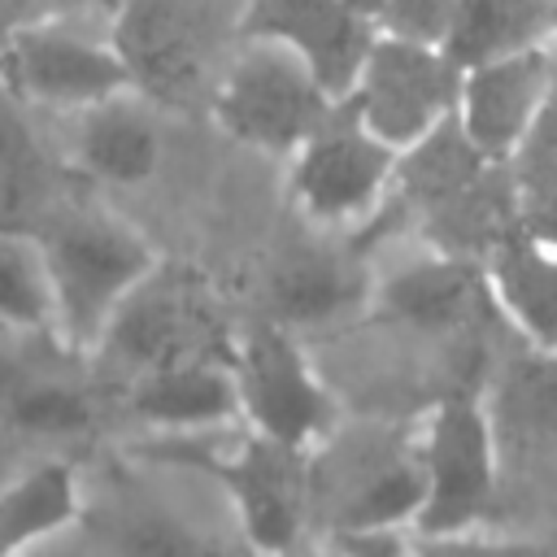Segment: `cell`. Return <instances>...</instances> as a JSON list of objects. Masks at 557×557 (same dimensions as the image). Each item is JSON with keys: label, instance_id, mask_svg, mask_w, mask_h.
<instances>
[{"label": "cell", "instance_id": "6da1fadb", "mask_svg": "<svg viewBox=\"0 0 557 557\" xmlns=\"http://www.w3.org/2000/svg\"><path fill=\"white\" fill-rule=\"evenodd\" d=\"M244 35V0H117L109 17V39L131 87L152 104L213 96Z\"/></svg>", "mask_w": 557, "mask_h": 557}, {"label": "cell", "instance_id": "7a4b0ae2", "mask_svg": "<svg viewBox=\"0 0 557 557\" xmlns=\"http://www.w3.org/2000/svg\"><path fill=\"white\" fill-rule=\"evenodd\" d=\"M39 244L52 278V335L65 348H96L122 300L157 265L148 235L113 213H74Z\"/></svg>", "mask_w": 557, "mask_h": 557}, {"label": "cell", "instance_id": "3957f363", "mask_svg": "<svg viewBox=\"0 0 557 557\" xmlns=\"http://www.w3.org/2000/svg\"><path fill=\"white\" fill-rule=\"evenodd\" d=\"M209 100L226 135L261 152L292 157L331 117L339 96L300 48L270 35H244Z\"/></svg>", "mask_w": 557, "mask_h": 557}, {"label": "cell", "instance_id": "277c9868", "mask_svg": "<svg viewBox=\"0 0 557 557\" xmlns=\"http://www.w3.org/2000/svg\"><path fill=\"white\" fill-rule=\"evenodd\" d=\"M422 505L413 531L453 540L479 527L496 500V426L474 392H448L418 435Z\"/></svg>", "mask_w": 557, "mask_h": 557}, {"label": "cell", "instance_id": "5b68a950", "mask_svg": "<svg viewBox=\"0 0 557 557\" xmlns=\"http://www.w3.org/2000/svg\"><path fill=\"white\" fill-rule=\"evenodd\" d=\"M287 161L292 205L322 231L370 222L396 178V148L383 144L344 100H335L331 117Z\"/></svg>", "mask_w": 557, "mask_h": 557}, {"label": "cell", "instance_id": "8992f818", "mask_svg": "<svg viewBox=\"0 0 557 557\" xmlns=\"http://www.w3.org/2000/svg\"><path fill=\"white\" fill-rule=\"evenodd\" d=\"M461 65L426 39L374 30L348 91L339 96L396 152L457 113Z\"/></svg>", "mask_w": 557, "mask_h": 557}, {"label": "cell", "instance_id": "52a82bcc", "mask_svg": "<svg viewBox=\"0 0 557 557\" xmlns=\"http://www.w3.org/2000/svg\"><path fill=\"white\" fill-rule=\"evenodd\" d=\"M309 505L326 509L331 531L413 527V513L422 505L418 444L396 431H357L339 448L313 453Z\"/></svg>", "mask_w": 557, "mask_h": 557}, {"label": "cell", "instance_id": "ba28073f", "mask_svg": "<svg viewBox=\"0 0 557 557\" xmlns=\"http://www.w3.org/2000/svg\"><path fill=\"white\" fill-rule=\"evenodd\" d=\"M239 422L287 448H318L335 426V400L283 322H257L231 357Z\"/></svg>", "mask_w": 557, "mask_h": 557}, {"label": "cell", "instance_id": "9c48e42d", "mask_svg": "<svg viewBox=\"0 0 557 557\" xmlns=\"http://www.w3.org/2000/svg\"><path fill=\"white\" fill-rule=\"evenodd\" d=\"M0 74L22 96V104L74 113L113 91L131 87V74L109 39V30L83 26L74 13H52L0 44Z\"/></svg>", "mask_w": 557, "mask_h": 557}, {"label": "cell", "instance_id": "30bf717a", "mask_svg": "<svg viewBox=\"0 0 557 557\" xmlns=\"http://www.w3.org/2000/svg\"><path fill=\"white\" fill-rule=\"evenodd\" d=\"M209 444L218 457H200L191 448L165 444L174 461H191L205 474L222 483V492L235 505L239 527L248 531V544L257 548H292L305 509H309V461L300 448H287L278 440H265L257 431L226 435V426L209 431Z\"/></svg>", "mask_w": 557, "mask_h": 557}, {"label": "cell", "instance_id": "8fae6325", "mask_svg": "<svg viewBox=\"0 0 557 557\" xmlns=\"http://www.w3.org/2000/svg\"><path fill=\"white\" fill-rule=\"evenodd\" d=\"M218 344H222L218 318H213L205 287L187 274L170 278L152 265V274L122 300V309L113 313V322L96 348L109 352L131 374H144V370H157L170 361L213 357Z\"/></svg>", "mask_w": 557, "mask_h": 557}, {"label": "cell", "instance_id": "7c38bea8", "mask_svg": "<svg viewBox=\"0 0 557 557\" xmlns=\"http://www.w3.org/2000/svg\"><path fill=\"white\" fill-rule=\"evenodd\" d=\"M553 87H557V61L544 44L466 65L461 96H457V122L483 157L505 161L518 148V139L531 131Z\"/></svg>", "mask_w": 557, "mask_h": 557}, {"label": "cell", "instance_id": "4fadbf2b", "mask_svg": "<svg viewBox=\"0 0 557 557\" xmlns=\"http://www.w3.org/2000/svg\"><path fill=\"white\" fill-rule=\"evenodd\" d=\"M374 305L387 322H400V326L426 331V335H444V331L470 326L496 300H492V287H487V274L479 261L431 248V252L396 261L379 278Z\"/></svg>", "mask_w": 557, "mask_h": 557}, {"label": "cell", "instance_id": "5bb4252c", "mask_svg": "<svg viewBox=\"0 0 557 557\" xmlns=\"http://www.w3.org/2000/svg\"><path fill=\"white\" fill-rule=\"evenodd\" d=\"M244 22L248 35H270L300 48L335 96L348 91L379 30L374 17L348 0H244Z\"/></svg>", "mask_w": 557, "mask_h": 557}, {"label": "cell", "instance_id": "9a60e30c", "mask_svg": "<svg viewBox=\"0 0 557 557\" xmlns=\"http://www.w3.org/2000/svg\"><path fill=\"white\" fill-rule=\"evenodd\" d=\"M74 122V165L109 187H139L157 174L161 161V131L152 100L135 87L113 91L87 109L70 113Z\"/></svg>", "mask_w": 557, "mask_h": 557}, {"label": "cell", "instance_id": "2e32d148", "mask_svg": "<svg viewBox=\"0 0 557 557\" xmlns=\"http://www.w3.org/2000/svg\"><path fill=\"white\" fill-rule=\"evenodd\" d=\"M131 409L161 435H200L239 418L231 357H187L131 379Z\"/></svg>", "mask_w": 557, "mask_h": 557}, {"label": "cell", "instance_id": "e0dca14e", "mask_svg": "<svg viewBox=\"0 0 557 557\" xmlns=\"http://www.w3.org/2000/svg\"><path fill=\"white\" fill-rule=\"evenodd\" d=\"M483 274L518 335L535 348H557V248L518 226L483 257Z\"/></svg>", "mask_w": 557, "mask_h": 557}, {"label": "cell", "instance_id": "ac0fdd59", "mask_svg": "<svg viewBox=\"0 0 557 557\" xmlns=\"http://www.w3.org/2000/svg\"><path fill=\"white\" fill-rule=\"evenodd\" d=\"M366 300H370V278H366L361 261L344 257V252H331V248L296 252L270 278L274 322H283L287 331L348 318Z\"/></svg>", "mask_w": 557, "mask_h": 557}, {"label": "cell", "instance_id": "d6986e66", "mask_svg": "<svg viewBox=\"0 0 557 557\" xmlns=\"http://www.w3.org/2000/svg\"><path fill=\"white\" fill-rule=\"evenodd\" d=\"M418 231L431 248L479 261L509 235L518 231V200H513V178L505 161H492L470 187L448 196L444 205L426 209L418 218Z\"/></svg>", "mask_w": 557, "mask_h": 557}, {"label": "cell", "instance_id": "ffe728a7", "mask_svg": "<svg viewBox=\"0 0 557 557\" xmlns=\"http://www.w3.org/2000/svg\"><path fill=\"white\" fill-rule=\"evenodd\" d=\"M487 165H492V157H483L474 148V139L461 131L457 113H448L440 126H431L422 139H413L409 148L396 152L392 205L418 222L426 209H435L448 196H457L461 187H470Z\"/></svg>", "mask_w": 557, "mask_h": 557}, {"label": "cell", "instance_id": "44dd1931", "mask_svg": "<svg viewBox=\"0 0 557 557\" xmlns=\"http://www.w3.org/2000/svg\"><path fill=\"white\" fill-rule=\"evenodd\" d=\"M83 513L78 474L65 461H44L0 487V553L48 544Z\"/></svg>", "mask_w": 557, "mask_h": 557}, {"label": "cell", "instance_id": "7402d4cb", "mask_svg": "<svg viewBox=\"0 0 557 557\" xmlns=\"http://www.w3.org/2000/svg\"><path fill=\"white\" fill-rule=\"evenodd\" d=\"M553 35V0H457L444 52L466 70L505 52L540 48Z\"/></svg>", "mask_w": 557, "mask_h": 557}, {"label": "cell", "instance_id": "603a6c76", "mask_svg": "<svg viewBox=\"0 0 557 557\" xmlns=\"http://www.w3.org/2000/svg\"><path fill=\"white\" fill-rule=\"evenodd\" d=\"M518 200V226L557 248V87L535 113L531 131L518 139V148L505 157Z\"/></svg>", "mask_w": 557, "mask_h": 557}, {"label": "cell", "instance_id": "cb8c5ba5", "mask_svg": "<svg viewBox=\"0 0 557 557\" xmlns=\"http://www.w3.org/2000/svg\"><path fill=\"white\" fill-rule=\"evenodd\" d=\"M0 331H52L44 244L13 231H0Z\"/></svg>", "mask_w": 557, "mask_h": 557}, {"label": "cell", "instance_id": "d4e9b609", "mask_svg": "<svg viewBox=\"0 0 557 557\" xmlns=\"http://www.w3.org/2000/svg\"><path fill=\"white\" fill-rule=\"evenodd\" d=\"M9 422L26 435H44V440H61V435H78L91 426V400L83 387L65 383V379H22L9 392Z\"/></svg>", "mask_w": 557, "mask_h": 557}, {"label": "cell", "instance_id": "484cf974", "mask_svg": "<svg viewBox=\"0 0 557 557\" xmlns=\"http://www.w3.org/2000/svg\"><path fill=\"white\" fill-rule=\"evenodd\" d=\"M500 422L518 435H557V348L509 366L500 387Z\"/></svg>", "mask_w": 557, "mask_h": 557}, {"label": "cell", "instance_id": "4316f807", "mask_svg": "<svg viewBox=\"0 0 557 557\" xmlns=\"http://www.w3.org/2000/svg\"><path fill=\"white\" fill-rule=\"evenodd\" d=\"M457 0H379L374 4V26L405 35V39H426V44H444L448 26H453Z\"/></svg>", "mask_w": 557, "mask_h": 557}, {"label": "cell", "instance_id": "83f0119b", "mask_svg": "<svg viewBox=\"0 0 557 557\" xmlns=\"http://www.w3.org/2000/svg\"><path fill=\"white\" fill-rule=\"evenodd\" d=\"M26 157H30V126H26V113H22V96L0 74V170L17 165Z\"/></svg>", "mask_w": 557, "mask_h": 557}, {"label": "cell", "instance_id": "f1b7e54d", "mask_svg": "<svg viewBox=\"0 0 557 557\" xmlns=\"http://www.w3.org/2000/svg\"><path fill=\"white\" fill-rule=\"evenodd\" d=\"M52 13H70L65 0H0V44L9 35H17L22 26H30L39 17H52Z\"/></svg>", "mask_w": 557, "mask_h": 557}, {"label": "cell", "instance_id": "f546056e", "mask_svg": "<svg viewBox=\"0 0 557 557\" xmlns=\"http://www.w3.org/2000/svg\"><path fill=\"white\" fill-rule=\"evenodd\" d=\"M348 4H357L361 13H370V17H374V4H379V0H348Z\"/></svg>", "mask_w": 557, "mask_h": 557}]
</instances>
